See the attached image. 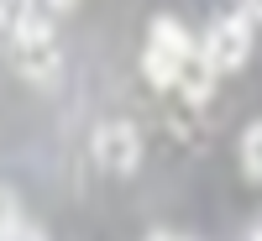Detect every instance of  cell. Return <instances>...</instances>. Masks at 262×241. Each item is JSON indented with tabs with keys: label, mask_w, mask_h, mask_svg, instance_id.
<instances>
[{
	"label": "cell",
	"mask_w": 262,
	"mask_h": 241,
	"mask_svg": "<svg viewBox=\"0 0 262 241\" xmlns=\"http://www.w3.org/2000/svg\"><path fill=\"white\" fill-rule=\"evenodd\" d=\"M242 173L252 184H262V121H252L242 137Z\"/></svg>",
	"instance_id": "obj_7"
},
{
	"label": "cell",
	"mask_w": 262,
	"mask_h": 241,
	"mask_svg": "<svg viewBox=\"0 0 262 241\" xmlns=\"http://www.w3.org/2000/svg\"><path fill=\"white\" fill-rule=\"evenodd\" d=\"M179 90H184L194 105H205V100H210V90H215V69H210V58H205V53H194V58L184 63V74H179Z\"/></svg>",
	"instance_id": "obj_4"
},
{
	"label": "cell",
	"mask_w": 262,
	"mask_h": 241,
	"mask_svg": "<svg viewBox=\"0 0 262 241\" xmlns=\"http://www.w3.org/2000/svg\"><path fill=\"white\" fill-rule=\"evenodd\" d=\"M252 21H257V27H262V0H252Z\"/></svg>",
	"instance_id": "obj_11"
},
{
	"label": "cell",
	"mask_w": 262,
	"mask_h": 241,
	"mask_svg": "<svg viewBox=\"0 0 262 241\" xmlns=\"http://www.w3.org/2000/svg\"><path fill=\"white\" fill-rule=\"evenodd\" d=\"M247 53H252V27H247V21H221V27H210V37H205V58H210L215 74L242 69Z\"/></svg>",
	"instance_id": "obj_2"
},
{
	"label": "cell",
	"mask_w": 262,
	"mask_h": 241,
	"mask_svg": "<svg viewBox=\"0 0 262 241\" xmlns=\"http://www.w3.org/2000/svg\"><path fill=\"white\" fill-rule=\"evenodd\" d=\"M6 241H48V236H42L37 226H27V221H16V226L6 231Z\"/></svg>",
	"instance_id": "obj_10"
},
{
	"label": "cell",
	"mask_w": 262,
	"mask_h": 241,
	"mask_svg": "<svg viewBox=\"0 0 262 241\" xmlns=\"http://www.w3.org/2000/svg\"><path fill=\"white\" fill-rule=\"evenodd\" d=\"M184 63H189V58H168V53H158V48H147V58H142V69H147V84H158V90H179V74H184Z\"/></svg>",
	"instance_id": "obj_6"
},
{
	"label": "cell",
	"mask_w": 262,
	"mask_h": 241,
	"mask_svg": "<svg viewBox=\"0 0 262 241\" xmlns=\"http://www.w3.org/2000/svg\"><path fill=\"white\" fill-rule=\"evenodd\" d=\"M21 63H27V74H32V79H53L58 53H53V42H48V48H21Z\"/></svg>",
	"instance_id": "obj_8"
},
{
	"label": "cell",
	"mask_w": 262,
	"mask_h": 241,
	"mask_svg": "<svg viewBox=\"0 0 262 241\" xmlns=\"http://www.w3.org/2000/svg\"><path fill=\"white\" fill-rule=\"evenodd\" d=\"M21 221V215H16V200H11V194L6 189H0V241H6V231Z\"/></svg>",
	"instance_id": "obj_9"
},
{
	"label": "cell",
	"mask_w": 262,
	"mask_h": 241,
	"mask_svg": "<svg viewBox=\"0 0 262 241\" xmlns=\"http://www.w3.org/2000/svg\"><path fill=\"white\" fill-rule=\"evenodd\" d=\"M16 42H21V48H48V42H53V21H48V11H42L37 0H32V6H21V16H16Z\"/></svg>",
	"instance_id": "obj_3"
},
{
	"label": "cell",
	"mask_w": 262,
	"mask_h": 241,
	"mask_svg": "<svg viewBox=\"0 0 262 241\" xmlns=\"http://www.w3.org/2000/svg\"><path fill=\"white\" fill-rule=\"evenodd\" d=\"M147 241H184V236H147Z\"/></svg>",
	"instance_id": "obj_13"
},
{
	"label": "cell",
	"mask_w": 262,
	"mask_h": 241,
	"mask_svg": "<svg viewBox=\"0 0 262 241\" xmlns=\"http://www.w3.org/2000/svg\"><path fill=\"white\" fill-rule=\"evenodd\" d=\"M48 6H53V11H69V6H74V0H48Z\"/></svg>",
	"instance_id": "obj_12"
},
{
	"label": "cell",
	"mask_w": 262,
	"mask_h": 241,
	"mask_svg": "<svg viewBox=\"0 0 262 241\" xmlns=\"http://www.w3.org/2000/svg\"><path fill=\"white\" fill-rule=\"evenodd\" d=\"M95 163L105 173H131L142 163V137H137V126L131 121H105L95 131Z\"/></svg>",
	"instance_id": "obj_1"
},
{
	"label": "cell",
	"mask_w": 262,
	"mask_h": 241,
	"mask_svg": "<svg viewBox=\"0 0 262 241\" xmlns=\"http://www.w3.org/2000/svg\"><path fill=\"white\" fill-rule=\"evenodd\" d=\"M147 48H158V53H168V58H194V48H189V32H184L173 16L152 21V42H147Z\"/></svg>",
	"instance_id": "obj_5"
},
{
	"label": "cell",
	"mask_w": 262,
	"mask_h": 241,
	"mask_svg": "<svg viewBox=\"0 0 262 241\" xmlns=\"http://www.w3.org/2000/svg\"><path fill=\"white\" fill-rule=\"evenodd\" d=\"M0 6H6V0H0Z\"/></svg>",
	"instance_id": "obj_14"
}]
</instances>
